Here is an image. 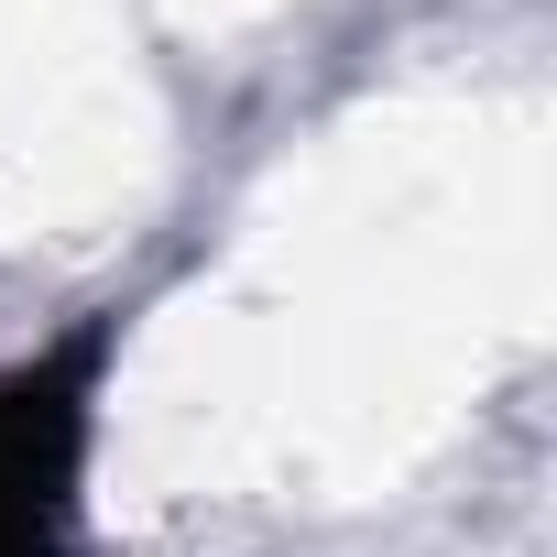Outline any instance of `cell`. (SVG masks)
Segmentation results:
<instances>
[{
	"instance_id": "1",
	"label": "cell",
	"mask_w": 557,
	"mask_h": 557,
	"mask_svg": "<svg viewBox=\"0 0 557 557\" xmlns=\"http://www.w3.org/2000/svg\"><path fill=\"white\" fill-rule=\"evenodd\" d=\"M121 361V307L77 318L0 372V557H88V448L99 383Z\"/></svg>"
}]
</instances>
